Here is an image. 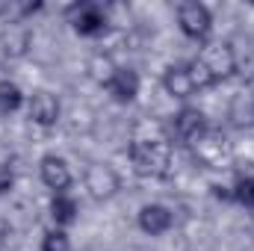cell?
<instances>
[{
  "label": "cell",
  "instance_id": "cell-1",
  "mask_svg": "<svg viewBox=\"0 0 254 251\" xmlns=\"http://www.w3.org/2000/svg\"><path fill=\"white\" fill-rule=\"evenodd\" d=\"M127 157L136 169V175L142 178H166L172 169V139L163 133L160 125L142 122L133 130V139L127 145Z\"/></svg>",
  "mask_w": 254,
  "mask_h": 251
},
{
  "label": "cell",
  "instance_id": "cell-2",
  "mask_svg": "<svg viewBox=\"0 0 254 251\" xmlns=\"http://www.w3.org/2000/svg\"><path fill=\"white\" fill-rule=\"evenodd\" d=\"M178 27L187 39L198 42V45H207L213 36V15L204 3L184 0V3H178Z\"/></svg>",
  "mask_w": 254,
  "mask_h": 251
},
{
  "label": "cell",
  "instance_id": "cell-3",
  "mask_svg": "<svg viewBox=\"0 0 254 251\" xmlns=\"http://www.w3.org/2000/svg\"><path fill=\"white\" fill-rule=\"evenodd\" d=\"M68 24L74 27V33H80L86 39H95V36H104L107 33L110 18H107L104 6H98L92 0H83V3H74L68 9Z\"/></svg>",
  "mask_w": 254,
  "mask_h": 251
},
{
  "label": "cell",
  "instance_id": "cell-4",
  "mask_svg": "<svg viewBox=\"0 0 254 251\" xmlns=\"http://www.w3.org/2000/svg\"><path fill=\"white\" fill-rule=\"evenodd\" d=\"M192 157H195V163H201V166H207V169H222L228 160H231V145H228V139H225V133H219V130H207L198 142H192Z\"/></svg>",
  "mask_w": 254,
  "mask_h": 251
},
{
  "label": "cell",
  "instance_id": "cell-5",
  "mask_svg": "<svg viewBox=\"0 0 254 251\" xmlns=\"http://www.w3.org/2000/svg\"><path fill=\"white\" fill-rule=\"evenodd\" d=\"M83 187L95 201H110L122 189V178L110 163H89V169L83 175Z\"/></svg>",
  "mask_w": 254,
  "mask_h": 251
},
{
  "label": "cell",
  "instance_id": "cell-6",
  "mask_svg": "<svg viewBox=\"0 0 254 251\" xmlns=\"http://www.w3.org/2000/svg\"><path fill=\"white\" fill-rule=\"evenodd\" d=\"M198 60L210 68V74L219 80H228L231 74H237V51L231 42H207L204 51L198 54Z\"/></svg>",
  "mask_w": 254,
  "mask_h": 251
},
{
  "label": "cell",
  "instance_id": "cell-7",
  "mask_svg": "<svg viewBox=\"0 0 254 251\" xmlns=\"http://www.w3.org/2000/svg\"><path fill=\"white\" fill-rule=\"evenodd\" d=\"M27 113H30V122H33V125L57 127L60 125V116H63V104H60L57 95L39 89V92H33L30 101H27Z\"/></svg>",
  "mask_w": 254,
  "mask_h": 251
},
{
  "label": "cell",
  "instance_id": "cell-8",
  "mask_svg": "<svg viewBox=\"0 0 254 251\" xmlns=\"http://www.w3.org/2000/svg\"><path fill=\"white\" fill-rule=\"evenodd\" d=\"M207 130H210V125H207V119H204V113H201L198 107H184V110H178V113L172 116V133H175L184 145L198 142Z\"/></svg>",
  "mask_w": 254,
  "mask_h": 251
},
{
  "label": "cell",
  "instance_id": "cell-9",
  "mask_svg": "<svg viewBox=\"0 0 254 251\" xmlns=\"http://www.w3.org/2000/svg\"><path fill=\"white\" fill-rule=\"evenodd\" d=\"M39 175H42V184L51 189L54 195L68 192V187L74 184L68 163H65L63 157H57V154H45V157L39 160Z\"/></svg>",
  "mask_w": 254,
  "mask_h": 251
},
{
  "label": "cell",
  "instance_id": "cell-10",
  "mask_svg": "<svg viewBox=\"0 0 254 251\" xmlns=\"http://www.w3.org/2000/svg\"><path fill=\"white\" fill-rule=\"evenodd\" d=\"M139 231L148 234V237H163L175 228V213L166 207V204H145L139 210Z\"/></svg>",
  "mask_w": 254,
  "mask_h": 251
},
{
  "label": "cell",
  "instance_id": "cell-11",
  "mask_svg": "<svg viewBox=\"0 0 254 251\" xmlns=\"http://www.w3.org/2000/svg\"><path fill=\"white\" fill-rule=\"evenodd\" d=\"M139 86H142L139 74H136L133 68H122V65H119V71L113 74V80H110L104 89L110 92V98H113L116 104H133L136 95H139Z\"/></svg>",
  "mask_w": 254,
  "mask_h": 251
},
{
  "label": "cell",
  "instance_id": "cell-12",
  "mask_svg": "<svg viewBox=\"0 0 254 251\" xmlns=\"http://www.w3.org/2000/svg\"><path fill=\"white\" fill-rule=\"evenodd\" d=\"M163 89L169 98H178V101H187L195 95V86L190 80V68L187 63H178V65H169L163 71Z\"/></svg>",
  "mask_w": 254,
  "mask_h": 251
},
{
  "label": "cell",
  "instance_id": "cell-13",
  "mask_svg": "<svg viewBox=\"0 0 254 251\" xmlns=\"http://www.w3.org/2000/svg\"><path fill=\"white\" fill-rule=\"evenodd\" d=\"M0 42H3V54H6L9 60H21V57L30 51V42H33V36H30L27 24H21V21H12V24H6V27H3V36H0Z\"/></svg>",
  "mask_w": 254,
  "mask_h": 251
},
{
  "label": "cell",
  "instance_id": "cell-14",
  "mask_svg": "<svg viewBox=\"0 0 254 251\" xmlns=\"http://www.w3.org/2000/svg\"><path fill=\"white\" fill-rule=\"evenodd\" d=\"M228 119H231V125L240 127V130L254 127V92L252 89H243V92H237V95L231 98V104H228Z\"/></svg>",
  "mask_w": 254,
  "mask_h": 251
},
{
  "label": "cell",
  "instance_id": "cell-15",
  "mask_svg": "<svg viewBox=\"0 0 254 251\" xmlns=\"http://www.w3.org/2000/svg\"><path fill=\"white\" fill-rule=\"evenodd\" d=\"M77 213H80V207H77V201L63 192V195H54L51 198V219L57 222V228H68V225H74L77 222Z\"/></svg>",
  "mask_w": 254,
  "mask_h": 251
},
{
  "label": "cell",
  "instance_id": "cell-16",
  "mask_svg": "<svg viewBox=\"0 0 254 251\" xmlns=\"http://www.w3.org/2000/svg\"><path fill=\"white\" fill-rule=\"evenodd\" d=\"M86 71H89V77L95 80V83H101V86H107L110 80H113V74L119 71V65L113 63V57L110 54H95L89 65H86Z\"/></svg>",
  "mask_w": 254,
  "mask_h": 251
},
{
  "label": "cell",
  "instance_id": "cell-17",
  "mask_svg": "<svg viewBox=\"0 0 254 251\" xmlns=\"http://www.w3.org/2000/svg\"><path fill=\"white\" fill-rule=\"evenodd\" d=\"M24 107V92L18 83L12 80H0V113L3 116H12Z\"/></svg>",
  "mask_w": 254,
  "mask_h": 251
},
{
  "label": "cell",
  "instance_id": "cell-18",
  "mask_svg": "<svg viewBox=\"0 0 254 251\" xmlns=\"http://www.w3.org/2000/svg\"><path fill=\"white\" fill-rule=\"evenodd\" d=\"M187 68H190V80H192V86H195V92L216 86V77L210 74V68L201 63L198 57H195V60H190V63H187Z\"/></svg>",
  "mask_w": 254,
  "mask_h": 251
},
{
  "label": "cell",
  "instance_id": "cell-19",
  "mask_svg": "<svg viewBox=\"0 0 254 251\" xmlns=\"http://www.w3.org/2000/svg\"><path fill=\"white\" fill-rule=\"evenodd\" d=\"M231 192H234V201H237L240 207L254 210V175H243V178L231 187Z\"/></svg>",
  "mask_w": 254,
  "mask_h": 251
},
{
  "label": "cell",
  "instance_id": "cell-20",
  "mask_svg": "<svg viewBox=\"0 0 254 251\" xmlns=\"http://www.w3.org/2000/svg\"><path fill=\"white\" fill-rule=\"evenodd\" d=\"M42 251H71V240L63 228H48L42 237Z\"/></svg>",
  "mask_w": 254,
  "mask_h": 251
},
{
  "label": "cell",
  "instance_id": "cell-21",
  "mask_svg": "<svg viewBox=\"0 0 254 251\" xmlns=\"http://www.w3.org/2000/svg\"><path fill=\"white\" fill-rule=\"evenodd\" d=\"M12 187H15V169L9 163H0V198L9 195Z\"/></svg>",
  "mask_w": 254,
  "mask_h": 251
},
{
  "label": "cell",
  "instance_id": "cell-22",
  "mask_svg": "<svg viewBox=\"0 0 254 251\" xmlns=\"http://www.w3.org/2000/svg\"><path fill=\"white\" fill-rule=\"evenodd\" d=\"M213 195L216 198H222V201H234V192H231V187H222V184H213Z\"/></svg>",
  "mask_w": 254,
  "mask_h": 251
},
{
  "label": "cell",
  "instance_id": "cell-23",
  "mask_svg": "<svg viewBox=\"0 0 254 251\" xmlns=\"http://www.w3.org/2000/svg\"><path fill=\"white\" fill-rule=\"evenodd\" d=\"M6 237H9V222L0 216V246H3V240H6Z\"/></svg>",
  "mask_w": 254,
  "mask_h": 251
},
{
  "label": "cell",
  "instance_id": "cell-24",
  "mask_svg": "<svg viewBox=\"0 0 254 251\" xmlns=\"http://www.w3.org/2000/svg\"><path fill=\"white\" fill-rule=\"evenodd\" d=\"M12 12V3L9 0H0V15H9Z\"/></svg>",
  "mask_w": 254,
  "mask_h": 251
}]
</instances>
